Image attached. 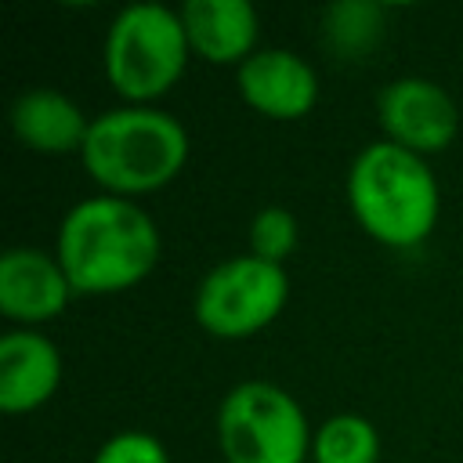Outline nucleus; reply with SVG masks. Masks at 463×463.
Here are the masks:
<instances>
[{"label": "nucleus", "instance_id": "1", "mask_svg": "<svg viewBox=\"0 0 463 463\" xmlns=\"http://www.w3.org/2000/svg\"><path fill=\"white\" fill-rule=\"evenodd\" d=\"M54 257L69 275L72 293H123L156 268L159 228L152 213L134 199L90 195L61 217Z\"/></svg>", "mask_w": 463, "mask_h": 463}, {"label": "nucleus", "instance_id": "2", "mask_svg": "<svg viewBox=\"0 0 463 463\" xmlns=\"http://www.w3.org/2000/svg\"><path fill=\"white\" fill-rule=\"evenodd\" d=\"M347 206L380 246L412 250L434 232L441 192L423 156L373 141L347 170Z\"/></svg>", "mask_w": 463, "mask_h": 463}, {"label": "nucleus", "instance_id": "3", "mask_svg": "<svg viewBox=\"0 0 463 463\" xmlns=\"http://www.w3.org/2000/svg\"><path fill=\"white\" fill-rule=\"evenodd\" d=\"M87 174L105 195H145L170 184L188 159L184 127L152 105H123L90 119L80 148Z\"/></svg>", "mask_w": 463, "mask_h": 463}, {"label": "nucleus", "instance_id": "4", "mask_svg": "<svg viewBox=\"0 0 463 463\" xmlns=\"http://www.w3.org/2000/svg\"><path fill=\"white\" fill-rule=\"evenodd\" d=\"M192 54L181 11L166 4H130L123 7L101 47V65L109 87L130 105H148L163 98L184 72Z\"/></svg>", "mask_w": 463, "mask_h": 463}, {"label": "nucleus", "instance_id": "5", "mask_svg": "<svg viewBox=\"0 0 463 463\" xmlns=\"http://www.w3.org/2000/svg\"><path fill=\"white\" fill-rule=\"evenodd\" d=\"M311 434L300 402L268 380H242L217 405L224 463H304L311 459Z\"/></svg>", "mask_w": 463, "mask_h": 463}, {"label": "nucleus", "instance_id": "6", "mask_svg": "<svg viewBox=\"0 0 463 463\" xmlns=\"http://www.w3.org/2000/svg\"><path fill=\"white\" fill-rule=\"evenodd\" d=\"M289 300V275L253 253L213 264L192 297V315L210 336L239 340L268 329Z\"/></svg>", "mask_w": 463, "mask_h": 463}, {"label": "nucleus", "instance_id": "7", "mask_svg": "<svg viewBox=\"0 0 463 463\" xmlns=\"http://www.w3.org/2000/svg\"><path fill=\"white\" fill-rule=\"evenodd\" d=\"M376 119L383 127V141L416 152L438 156L459 134V109L452 94L427 76H398L376 94Z\"/></svg>", "mask_w": 463, "mask_h": 463}, {"label": "nucleus", "instance_id": "8", "mask_svg": "<svg viewBox=\"0 0 463 463\" xmlns=\"http://www.w3.org/2000/svg\"><path fill=\"white\" fill-rule=\"evenodd\" d=\"M242 101L268 119H304L318 105V72L307 58L286 47H260L239 69Z\"/></svg>", "mask_w": 463, "mask_h": 463}, {"label": "nucleus", "instance_id": "9", "mask_svg": "<svg viewBox=\"0 0 463 463\" xmlns=\"http://www.w3.org/2000/svg\"><path fill=\"white\" fill-rule=\"evenodd\" d=\"M72 297L69 275L54 253L14 246L0 257V315L11 318L14 329H36L58 318Z\"/></svg>", "mask_w": 463, "mask_h": 463}, {"label": "nucleus", "instance_id": "10", "mask_svg": "<svg viewBox=\"0 0 463 463\" xmlns=\"http://www.w3.org/2000/svg\"><path fill=\"white\" fill-rule=\"evenodd\" d=\"M61 383V354L40 329H7L0 336V409L7 416L36 412Z\"/></svg>", "mask_w": 463, "mask_h": 463}, {"label": "nucleus", "instance_id": "11", "mask_svg": "<svg viewBox=\"0 0 463 463\" xmlns=\"http://www.w3.org/2000/svg\"><path fill=\"white\" fill-rule=\"evenodd\" d=\"M181 22L192 43V54L210 65H242L257 47L260 18L250 0H188Z\"/></svg>", "mask_w": 463, "mask_h": 463}, {"label": "nucleus", "instance_id": "12", "mask_svg": "<svg viewBox=\"0 0 463 463\" xmlns=\"http://www.w3.org/2000/svg\"><path fill=\"white\" fill-rule=\"evenodd\" d=\"M11 130L33 152L69 156L83 148L90 119L69 94L54 87H29L11 105Z\"/></svg>", "mask_w": 463, "mask_h": 463}, {"label": "nucleus", "instance_id": "13", "mask_svg": "<svg viewBox=\"0 0 463 463\" xmlns=\"http://www.w3.org/2000/svg\"><path fill=\"white\" fill-rule=\"evenodd\" d=\"M380 434L358 412H336L311 434V463H376Z\"/></svg>", "mask_w": 463, "mask_h": 463}, {"label": "nucleus", "instance_id": "14", "mask_svg": "<svg viewBox=\"0 0 463 463\" xmlns=\"http://www.w3.org/2000/svg\"><path fill=\"white\" fill-rule=\"evenodd\" d=\"M246 239H250L253 257H260L268 264H286L297 250L300 228H297V217L286 206H264V210L253 213Z\"/></svg>", "mask_w": 463, "mask_h": 463}, {"label": "nucleus", "instance_id": "15", "mask_svg": "<svg viewBox=\"0 0 463 463\" xmlns=\"http://www.w3.org/2000/svg\"><path fill=\"white\" fill-rule=\"evenodd\" d=\"M383 11L376 4H336L329 7V36L340 51H365L380 36Z\"/></svg>", "mask_w": 463, "mask_h": 463}, {"label": "nucleus", "instance_id": "16", "mask_svg": "<svg viewBox=\"0 0 463 463\" xmlns=\"http://www.w3.org/2000/svg\"><path fill=\"white\" fill-rule=\"evenodd\" d=\"M94 463H174L159 438L145 430H119L94 452Z\"/></svg>", "mask_w": 463, "mask_h": 463}]
</instances>
